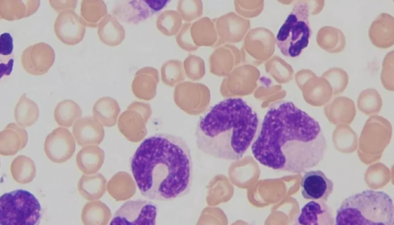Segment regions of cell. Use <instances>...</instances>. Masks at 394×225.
I'll use <instances>...</instances> for the list:
<instances>
[{
	"mask_svg": "<svg viewBox=\"0 0 394 225\" xmlns=\"http://www.w3.org/2000/svg\"><path fill=\"white\" fill-rule=\"evenodd\" d=\"M326 147L319 122L293 103L285 101L268 110L251 151L267 167L298 174L317 166Z\"/></svg>",
	"mask_w": 394,
	"mask_h": 225,
	"instance_id": "6da1fadb",
	"label": "cell"
},
{
	"mask_svg": "<svg viewBox=\"0 0 394 225\" xmlns=\"http://www.w3.org/2000/svg\"><path fill=\"white\" fill-rule=\"evenodd\" d=\"M131 170L144 197L167 201L186 195L193 180L191 150L182 137L160 133L144 139L131 160Z\"/></svg>",
	"mask_w": 394,
	"mask_h": 225,
	"instance_id": "7a4b0ae2",
	"label": "cell"
},
{
	"mask_svg": "<svg viewBox=\"0 0 394 225\" xmlns=\"http://www.w3.org/2000/svg\"><path fill=\"white\" fill-rule=\"evenodd\" d=\"M258 127V115L244 100L225 98L212 105L198 120L196 146L209 156L238 160L250 146Z\"/></svg>",
	"mask_w": 394,
	"mask_h": 225,
	"instance_id": "3957f363",
	"label": "cell"
},
{
	"mask_svg": "<svg viewBox=\"0 0 394 225\" xmlns=\"http://www.w3.org/2000/svg\"><path fill=\"white\" fill-rule=\"evenodd\" d=\"M393 201L383 191L366 190L346 198L338 208L336 224L393 225Z\"/></svg>",
	"mask_w": 394,
	"mask_h": 225,
	"instance_id": "277c9868",
	"label": "cell"
},
{
	"mask_svg": "<svg viewBox=\"0 0 394 225\" xmlns=\"http://www.w3.org/2000/svg\"><path fill=\"white\" fill-rule=\"evenodd\" d=\"M293 6L275 37L276 45L285 56L296 58L306 49L312 36L305 0L293 1Z\"/></svg>",
	"mask_w": 394,
	"mask_h": 225,
	"instance_id": "5b68a950",
	"label": "cell"
},
{
	"mask_svg": "<svg viewBox=\"0 0 394 225\" xmlns=\"http://www.w3.org/2000/svg\"><path fill=\"white\" fill-rule=\"evenodd\" d=\"M42 206L31 192L17 189L4 193L0 198V224H37Z\"/></svg>",
	"mask_w": 394,
	"mask_h": 225,
	"instance_id": "8992f818",
	"label": "cell"
},
{
	"mask_svg": "<svg viewBox=\"0 0 394 225\" xmlns=\"http://www.w3.org/2000/svg\"><path fill=\"white\" fill-rule=\"evenodd\" d=\"M170 1H123L113 9V15L127 24H139L165 8Z\"/></svg>",
	"mask_w": 394,
	"mask_h": 225,
	"instance_id": "52a82bcc",
	"label": "cell"
},
{
	"mask_svg": "<svg viewBox=\"0 0 394 225\" xmlns=\"http://www.w3.org/2000/svg\"><path fill=\"white\" fill-rule=\"evenodd\" d=\"M157 207L143 200H129L114 214L110 224H152L156 223Z\"/></svg>",
	"mask_w": 394,
	"mask_h": 225,
	"instance_id": "ba28073f",
	"label": "cell"
},
{
	"mask_svg": "<svg viewBox=\"0 0 394 225\" xmlns=\"http://www.w3.org/2000/svg\"><path fill=\"white\" fill-rule=\"evenodd\" d=\"M74 135L66 128L59 127L47 135L44 150L49 160L54 163H63L70 160L75 149Z\"/></svg>",
	"mask_w": 394,
	"mask_h": 225,
	"instance_id": "9c48e42d",
	"label": "cell"
},
{
	"mask_svg": "<svg viewBox=\"0 0 394 225\" xmlns=\"http://www.w3.org/2000/svg\"><path fill=\"white\" fill-rule=\"evenodd\" d=\"M54 49L47 43L39 42L27 47L22 53L20 61L23 69L32 75H43L54 63Z\"/></svg>",
	"mask_w": 394,
	"mask_h": 225,
	"instance_id": "30bf717a",
	"label": "cell"
},
{
	"mask_svg": "<svg viewBox=\"0 0 394 225\" xmlns=\"http://www.w3.org/2000/svg\"><path fill=\"white\" fill-rule=\"evenodd\" d=\"M53 29L57 38L68 46L81 42L86 32V27L74 10L59 13L55 20Z\"/></svg>",
	"mask_w": 394,
	"mask_h": 225,
	"instance_id": "8fae6325",
	"label": "cell"
},
{
	"mask_svg": "<svg viewBox=\"0 0 394 225\" xmlns=\"http://www.w3.org/2000/svg\"><path fill=\"white\" fill-rule=\"evenodd\" d=\"M301 193L304 198L326 201L333 190V183L323 172H306L301 180Z\"/></svg>",
	"mask_w": 394,
	"mask_h": 225,
	"instance_id": "7c38bea8",
	"label": "cell"
},
{
	"mask_svg": "<svg viewBox=\"0 0 394 225\" xmlns=\"http://www.w3.org/2000/svg\"><path fill=\"white\" fill-rule=\"evenodd\" d=\"M275 46V37L270 30L265 27H256L247 34L243 51L251 56L266 58L274 53Z\"/></svg>",
	"mask_w": 394,
	"mask_h": 225,
	"instance_id": "4fadbf2b",
	"label": "cell"
},
{
	"mask_svg": "<svg viewBox=\"0 0 394 225\" xmlns=\"http://www.w3.org/2000/svg\"><path fill=\"white\" fill-rule=\"evenodd\" d=\"M368 36L376 48L386 49L394 44V18L387 13H380L371 23Z\"/></svg>",
	"mask_w": 394,
	"mask_h": 225,
	"instance_id": "5bb4252c",
	"label": "cell"
},
{
	"mask_svg": "<svg viewBox=\"0 0 394 225\" xmlns=\"http://www.w3.org/2000/svg\"><path fill=\"white\" fill-rule=\"evenodd\" d=\"M72 134L80 146L99 145L103 140V126L93 116L78 119L73 124Z\"/></svg>",
	"mask_w": 394,
	"mask_h": 225,
	"instance_id": "9a60e30c",
	"label": "cell"
},
{
	"mask_svg": "<svg viewBox=\"0 0 394 225\" xmlns=\"http://www.w3.org/2000/svg\"><path fill=\"white\" fill-rule=\"evenodd\" d=\"M297 223L307 225H332L335 224V217L332 209L324 201L313 200L302 207Z\"/></svg>",
	"mask_w": 394,
	"mask_h": 225,
	"instance_id": "2e32d148",
	"label": "cell"
},
{
	"mask_svg": "<svg viewBox=\"0 0 394 225\" xmlns=\"http://www.w3.org/2000/svg\"><path fill=\"white\" fill-rule=\"evenodd\" d=\"M27 141V131L16 123H9L0 132V154L14 155L26 146Z\"/></svg>",
	"mask_w": 394,
	"mask_h": 225,
	"instance_id": "e0dca14e",
	"label": "cell"
},
{
	"mask_svg": "<svg viewBox=\"0 0 394 225\" xmlns=\"http://www.w3.org/2000/svg\"><path fill=\"white\" fill-rule=\"evenodd\" d=\"M39 6L38 0H0V17L8 21L18 20L35 13Z\"/></svg>",
	"mask_w": 394,
	"mask_h": 225,
	"instance_id": "ac0fdd59",
	"label": "cell"
},
{
	"mask_svg": "<svg viewBox=\"0 0 394 225\" xmlns=\"http://www.w3.org/2000/svg\"><path fill=\"white\" fill-rule=\"evenodd\" d=\"M105 152L97 145L82 146L76 156L78 169L85 174L96 173L103 166Z\"/></svg>",
	"mask_w": 394,
	"mask_h": 225,
	"instance_id": "d6986e66",
	"label": "cell"
},
{
	"mask_svg": "<svg viewBox=\"0 0 394 225\" xmlns=\"http://www.w3.org/2000/svg\"><path fill=\"white\" fill-rule=\"evenodd\" d=\"M316 41L319 48L331 53L342 52L346 46L344 33L330 25L323 26L317 31Z\"/></svg>",
	"mask_w": 394,
	"mask_h": 225,
	"instance_id": "ffe728a7",
	"label": "cell"
},
{
	"mask_svg": "<svg viewBox=\"0 0 394 225\" xmlns=\"http://www.w3.org/2000/svg\"><path fill=\"white\" fill-rule=\"evenodd\" d=\"M107 181L101 173L82 174L77 183V191L87 200L91 201L101 198L106 191Z\"/></svg>",
	"mask_w": 394,
	"mask_h": 225,
	"instance_id": "44dd1931",
	"label": "cell"
},
{
	"mask_svg": "<svg viewBox=\"0 0 394 225\" xmlns=\"http://www.w3.org/2000/svg\"><path fill=\"white\" fill-rule=\"evenodd\" d=\"M97 33L100 41L109 46L120 45L125 37L123 26L110 14H108L100 22Z\"/></svg>",
	"mask_w": 394,
	"mask_h": 225,
	"instance_id": "7402d4cb",
	"label": "cell"
},
{
	"mask_svg": "<svg viewBox=\"0 0 394 225\" xmlns=\"http://www.w3.org/2000/svg\"><path fill=\"white\" fill-rule=\"evenodd\" d=\"M108 14L107 6L102 0H82L80 4L79 16L85 27H98Z\"/></svg>",
	"mask_w": 394,
	"mask_h": 225,
	"instance_id": "603a6c76",
	"label": "cell"
},
{
	"mask_svg": "<svg viewBox=\"0 0 394 225\" xmlns=\"http://www.w3.org/2000/svg\"><path fill=\"white\" fill-rule=\"evenodd\" d=\"M120 107L113 98L104 96L99 98L92 108L93 117L103 127H110L115 124Z\"/></svg>",
	"mask_w": 394,
	"mask_h": 225,
	"instance_id": "cb8c5ba5",
	"label": "cell"
},
{
	"mask_svg": "<svg viewBox=\"0 0 394 225\" xmlns=\"http://www.w3.org/2000/svg\"><path fill=\"white\" fill-rule=\"evenodd\" d=\"M110 219V210L98 200L87 202L82 210L81 220L84 225H106Z\"/></svg>",
	"mask_w": 394,
	"mask_h": 225,
	"instance_id": "d4e9b609",
	"label": "cell"
},
{
	"mask_svg": "<svg viewBox=\"0 0 394 225\" xmlns=\"http://www.w3.org/2000/svg\"><path fill=\"white\" fill-rule=\"evenodd\" d=\"M39 115L37 104L25 94H23L14 109V118L18 125L25 128L34 124Z\"/></svg>",
	"mask_w": 394,
	"mask_h": 225,
	"instance_id": "484cf974",
	"label": "cell"
},
{
	"mask_svg": "<svg viewBox=\"0 0 394 225\" xmlns=\"http://www.w3.org/2000/svg\"><path fill=\"white\" fill-rule=\"evenodd\" d=\"M117 127L120 132L132 141L141 140L146 132L139 116L129 111H126L120 115Z\"/></svg>",
	"mask_w": 394,
	"mask_h": 225,
	"instance_id": "4316f807",
	"label": "cell"
},
{
	"mask_svg": "<svg viewBox=\"0 0 394 225\" xmlns=\"http://www.w3.org/2000/svg\"><path fill=\"white\" fill-rule=\"evenodd\" d=\"M10 171L15 181L20 184H29L36 176L34 162L26 155L15 157L11 164Z\"/></svg>",
	"mask_w": 394,
	"mask_h": 225,
	"instance_id": "83f0119b",
	"label": "cell"
},
{
	"mask_svg": "<svg viewBox=\"0 0 394 225\" xmlns=\"http://www.w3.org/2000/svg\"><path fill=\"white\" fill-rule=\"evenodd\" d=\"M136 183L126 173L118 172L108 181L106 189L108 193L116 200H127L132 194L131 189L135 190Z\"/></svg>",
	"mask_w": 394,
	"mask_h": 225,
	"instance_id": "f1b7e54d",
	"label": "cell"
},
{
	"mask_svg": "<svg viewBox=\"0 0 394 225\" xmlns=\"http://www.w3.org/2000/svg\"><path fill=\"white\" fill-rule=\"evenodd\" d=\"M53 115L54 120L58 125L70 127L81 117L82 111L75 101L66 99L56 105Z\"/></svg>",
	"mask_w": 394,
	"mask_h": 225,
	"instance_id": "f546056e",
	"label": "cell"
},
{
	"mask_svg": "<svg viewBox=\"0 0 394 225\" xmlns=\"http://www.w3.org/2000/svg\"><path fill=\"white\" fill-rule=\"evenodd\" d=\"M234 3L237 12L245 18H254L258 15L264 7L262 1H236Z\"/></svg>",
	"mask_w": 394,
	"mask_h": 225,
	"instance_id": "4dcf8cb0",
	"label": "cell"
},
{
	"mask_svg": "<svg viewBox=\"0 0 394 225\" xmlns=\"http://www.w3.org/2000/svg\"><path fill=\"white\" fill-rule=\"evenodd\" d=\"M132 88L134 94L139 98L148 99L153 95V86L151 79H147L146 77L136 78Z\"/></svg>",
	"mask_w": 394,
	"mask_h": 225,
	"instance_id": "1f68e13d",
	"label": "cell"
},
{
	"mask_svg": "<svg viewBox=\"0 0 394 225\" xmlns=\"http://www.w3.org/2000/svg\"><path fill=\"white\" fill-rule=\"evenodd\" d=\"M13 51V41L8 32L2 33L0 36V52L1 56H7Z\"/></svg>",
	"mask_w": 394,
	"mask_h": 225,
	"instance_id": "d6a6232c",
	"label": "cell"
},
{
	"mask_svg": "<svg viewBox=\"0 0 394 225\" xmlns=\"http://www.w3.org/2000/svg\"><path fill=\"white\" fill-rule=\"evenodd\" d=\"M49 2L51 8L58 13L66 10L75 11L77 4V0H49Z\"/></svg>",
	"mask_w": 394,
	"mask_h": 225,
	"instance_id": "836d02e7",
	"label": "cell"
},
{
	"mask_svg": "<svg viewBox=\"0 0 394 225\" xmlns=\"http://www.w3.org/2000/svg\"><path fill=\"white\" fill-rule=\"evenodd\" d=\"M307 5L310 15H317L322 12L324 6L323 0H305Z\"/></svg>",
	"mask_w": 394,
	"mask_h": 225,
	"instance_id": "e575fe53",
	"label": "cell"
}]
</instances>
